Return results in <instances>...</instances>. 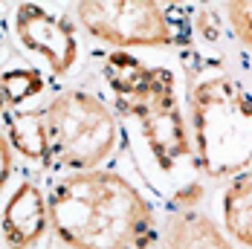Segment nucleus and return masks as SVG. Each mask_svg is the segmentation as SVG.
Wrapping results in <instances>:
<instances>
[{
	"mask_svg": "<svg viewBox=\"0 0 252 249\" xmlns=\"http://www.w3.org/2000/svg\"><path fill=\"white\" fill-rule=\"evenodd\" d=\"M15 35L24 50L47 61L52 75H67L78 61V38L73 24L38 3H21L15 9Z\"/></svg>",
	"mask_w": 252,
	"mask_h": 249,
	"instance_id": "obj_6",
	"label": "nucleus"
},
{
	"mask_svg": "<svg viewBox=\"0 0 252 249\" xmlns=\"http://www.w3.org/2000/svg\"><path fill=\"white\" fill-rule=\"evenodd\" d=\"M220 218L226 238L252 249V171L229 180L220 197Z\"/></svg>",
	"mask_w": 252,
	"mask_h": 249,
	"instance_id": "obj_9",
	"label": "nucleus"
},
{
	"mask_svg": "<svg viewBox=\"0 0 252 249\" xmlns=\"http://www.w3.org/2000/svg\"><path fill=\"white\" fill-rule=\"evenodd\" d=\"M101 81L145 180L171 200V206H194L200 197V186L194 183L197 159L177 99L174 70L148 64L130 52H110L101 67Z\"/></svg>",
	"mask_w": 252,
	"mask_h": 249,
	"instance_id": "obj_1",
	"label": "nucleus"
},
{
	"mask_svg": "<svg viewBox=\"0 0 252 249\" xmlns=\"http://www.w3.org/2000/svg\"><path fill=\"white\" fill-rule=\"evenodd\" d=\"M6 139L21 156L47 162L50 136H47V124H44L41 113H35V110H12V113H6Z\"/></svg>",
	"mask_w": 252,
	"mask_h": 249,
	"instance_id": "obj_10",
	"label": "nucleus"
},
{
	"mask_svg": "<svg viewBox=\"0 0 252 249\" xmlns=\"http://www.w3.org/2000/svg\"><path fill=\"white\" fill-rule=\"evenodd\" d=\"M50 229L47 194L35 183H18L0 212V235L9 249H35Z\"/></svg>",
	"mask_w": 252,
	"mask_h": 249,
	"instance_id": "obj_7",
	"label": "nucleus"
},
{
	"mask_svg": "<svg viewBox=\"0 0 252 249\" xmlns=\"http://www.w3.org/2000/svg\"><path fill=\"white\" fill-rule=\"evenodd\" d=\"M76 15L81 26L110 47H177L189 44L191 24L189 12L174 3H78Z\"/></svg>",
	"mask_w": 252,
	"mask_h": 249,
	"instance_id": "obj_5",
	"label": "nucleus"
},
{
	"mask_svg": "<svg viewBox=\"0 0 252 249\" xmlns=\"http://www.w3.org/2000/svg\"><path fill=\"white\" fill-rule=\"evenodd\" d=\"M47 162L55 171H96L119 148L122 124L113 107L87 90H64L44 107Z\"/></svg>",
	"mask_w": 252,
	"mask_h": 249,
	"instance_id": "obj_4",
	"label": "nucleus"
},
{
	"mask_svg": "<svg viewBox=\"0 0 252 249\" xmlns=\"http://www.w3.org/2000/svg\"><path fill=\"white\" fill-rule=\"evenodd\" d=\"M12 168H15L12 145H9V139L0 133V191L6 188V183H9V177H12Z\"/></svg>",
	"mask_w": 252,
	"mask_h": 249,
	"instance_id": "obj_13",
	"label": "nucleus"
},
{
	"mask_svg": "<svg viewBox=\"0 0 252 249\" xmlns=\"http://www.w3.org/2000/svg\"><path fill=\"white\" fill-rule=\"evenodd\" d=\"M191 148L212 180H232L252 168V96L223 73L203 75L189 90Z\"/></svg>",
	"mask_w": 252,
	"mask_h": 249,
	"instance_id": "obj_3",
	"label": "nucleus"
},
{
	"mask_svg": "<svg viewBox=\"0 0 252 249\" xmlns=\"http://www.w3.org/2000/svg\"><path fill=\"white\" fill-rule=\"evenodd\" d=\"M44 90H47V81L35 67H9L0 73V96L6 104L21 107L29 99L41 96Z\"/></svg>",
	"mask_w": 252,
	"mask_h": 249,
	"instance_id": "obj_11",
	"label": "nucleus"
},
{
	"mask_svg": "<svg viewBox=\"0 0 252 249\" xmlns=\"http://www.w3.org/2000/svg\"><path fill=\"white\" fill-rule=\"evenodd\" d=\"M226 18L235 38L252 50V0H235L226 3Z\"/></svg>",
	"mask_w": 252,
	"mask_h": 249,
	"instance_id": "obj_12",
	"label": "nucleus"
},
{
	"mask_svg": "<svg viewBox=\"0 0 252 249\" xmlns=\"http://www.w3.org/2000/svg\"><path fill=\"white\" fill-rule=\"evenodd\" d=\"M50 229L67 249H148L157 218L148 200L116 171H70L50 186Z\"/></svg>",
	"mask_w": 252,
	"mask_h": 249,
	"instance_id": "obj_2",
	"label": "nucleus"
},
{
	"mask_svg": "<svg viewBox=\"0 0 252 249\" xmlns=\"http://www.w3.org/2000/svg\"><path fill=\"white\" fill-rule=\"evenodd\" d=\"M3 110H6V101H3V96H0V113H3Z\"/></svg>",
	"mask_w": 252,
	"mask_h": 249,
	"instance_id": "obj_14",
	"label": "nucleus"
},
{
	"mask_svg": "<svg viewBox=\"0 0 252 249\" xmlns=\"http://www.w3.org/2000/svg\"><path fill=\"white\" fill-rule=\"evenodd\" d=\"M157 249H235L226 232L197 206L177 203L157 223Z\"/></svg>",
	"mask_w": 252,
	"mask_h": 249,
	"instance_id": "obj_8",
	"label": "nucleus"
}]
</instances>
